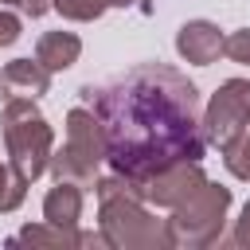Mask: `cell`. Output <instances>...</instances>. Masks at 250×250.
Returning <instances> with one entry per match:
<instances>
[{
    "instance_id": "6da1fadb",
    "label": "cell",
    "mask_w": 250,
    "mask_h": 250,
    "mask_svg": "<svg viewBox=\"0 0 250 250\" xmlns=\"http://www.w3.org/2000/svg\"><path fill=\"white\" fill-rule=\"evenodd\" d=\"M82 102L105 129V164L137 184L207 148L199 90L164 62H141L105 86H82Z\"/></svg>"
},
{
    "instance_id": "7a4b0ae2",
    "label": "cell",
    "mask_w": 250,
    "mask_h": 250,
    "mask_svg": "<svg viewBox=\"0 0 250 250\" xmlns=\"http://www.w3.org/2000/svg\"><path fill=\"white\" fill-rule=\"evenodd\" d=\"M98 223L102 242L113 250H168V219H156L148 211V199L141 195V184L113 172L98 180Z\"/></svg>"
},
{
    "instance_id": "3957f363",
    "label": "cell",
    "mask_w": 250,
    "mask_h": 250,
    "mask_svg": "<svg viewBox=\"0 0 250 250\" xmlns=\"http://www.w3.org/2000/svg\"><path fill=\"white\" fill-rule=\"evenodd\" d=\"M0 133H4V145H8L12 168H16L27 184L51 168L55 133H51L47 117L39 113L35 98H23V94L8 98V102H4V113H0Z\"/></svg>"
},
{
    "instance_id": "277c9868",
    "label": "cell",
    "mask_w": 250,
    "mask_h": 250,
    "mask_svg": "<svg viewBox=\"0 0 250 250\" xmlns=\"http://www.w3.org/2000/svg\"><path fill=\"white\" fill-rule=\"evenodd\" d=\"M102 160H105V129H102L98 113L82 102L66 113V141L51 156V172H55V180H74V184L90 188L98 180Z\"/></svg>"
},
{
    "instance_id": "5b68a950",
    "label": "cell",
    "mask_w": 250,
    "mask_h": 250,
    "mask_svg": "<svg viewBox=\"0 0 250 250\" xmlns=\"http://www.w3.org/2000/svg\"><path fill=\"white\" fill-rule=\"evenodd\" d=\"M227 211H230V188L223 184H203L191 199H184L180 207H172V219H168V234H172V246H211L223 238V223H227Z\"/></svg>"
},
{
    "instance_id": "8992f818",
    "label": "cell",
    "mask_w": 250,
    "mask_h": 250,
    "mask_svg": "<svg viewBox=\"0 0 250 250\" xmlns=\"http://www.w3.org/2000/svg\"><path fill=\"white\" fill-rule=\"evenodd\" d=\"M242 133H250V78H227L207 102L203 137L227 152Z\"/></svg>"
},
{
    "instance_id": "52a82bcc",
    "label": "cell",
    "mask_w": 250,
    "mask_h": 250,
    "mask_svg": "<svg viewBox=\"0 0 250 250\" xmlns=\"http://www.w3.org/2000/svg\"><path fill=\"white\" fill-rule=\"evenodd\" d=\"M203 184H207V176H203L199 160H180V164L148 176V180L141 184V195L148 199V207H168V211H172V207H180L184 199H191Z\"/></svg>"
},
{
    "instance_id": "ba28073f",
    "label": "cell",
    "mask_w": 250,
    "mask_h": 250,
    "mask_svg": "<svg viewBox=\"0 0 250 250\" xmlns=\"http://www.w3.org/2000/svg\"><path fill=\"white\" fill-rule=\"evenodd\" d=\"M223 39L227 35L219 31V23H211V20H188L176 31V51L191 66H211L223 55Z\"/></svg>"
},
{
    "instance_id": "9c48e42d",
    "label": "cell",
    "mask_w": 250,
    "mask_h": 250,
    "mask_svg": "<svg viewBox=\"0 0 250 250\" xmlns=\"http://www.w3.org/2000/svg\"><path fill=\"white\" fill-rule=\"evenodd\" d=\"M47 86H51V70H47L39 59H12V62L0 70V90H4L8 98H16V94L39 98V94H47Z\"/></svg>"
},
{
    "instance_id": "30bf717a",
    "label": "cell",
    "mask_w": 250,
    "mask_h": 250,
    "mask_svg": "<svg viewBox=\"0 0 250 250\" xmlns=\"http://www.w3.org/2000/svg\"><path fill=\"white\" fill-rule=\"evenodd\" d=\"M20 242H27V246H62V250H74V246H94V242H102V230L98 234H78L74 227H59V223H35V227H23V230H16L12 238H8V246H20ZM105 246V242H102Z\"/></svg>"
},
{
    "instance_id": "8fae6325",
    "label": "cell",
    "mask_w": 250,
    "mask_h": 250,
    "mask_svg": "<svg viewBox=\"0 0 250 250\" xmlns=\"http://www.w3.org/2000/svg\"><path fill=\"white\" fill-rule=\"evenodd\" d=\"M43 219L59 223V227H78V219H82V184L55 180V188L43 199Z\"/></svg>"
},
{
    "instance_id": "7c38bea8",
    "label": "cell",
    "mask_w": 250,
    "mask_h": 250,
    "mask_svg": "<svg viewBox=\"0 0 250 250\" xmlns=\"http://www.w3.org/2000/svg\"><path fill=\"white\" fill-rule=\"evenodd\" d=\"M78 55H82V39H78L74 31H43L39 43H35V59H39L51 74L74 66Z\"/></svg>"
},
{
    "instance_id": "4fadbf2b",
    "label": "cell",
    "mask_w": 250,
    "mask_h": 250,
    "mask_svg": "<svg viewBox=\"0 0 250 250\" xmlns=\"http://www.w3.org/2000/svg\"><path fill=\"white\" fill-rule=\"evenodd\" d=\"M27 195V180L12 168V160H0V211H16Z\"/></svg>"
},
{
    "instance_id": "5bb4252c",
    "label": "cell",
    "mask_w": 250,
    "mask_h": 250,
    "mask_svg": "<svg viewBox=\"0 0 250 250\" xmlns=\"http://www.w3.org/2000/svg\"><path fill=\"white\" fill-rule=\"evenodd\" d=\"M51 8H55L59 16H66V20L86 23V20H98V16L109 8V0H51Z\"/></svg>"
},
{
    "instance_id": "9a60e30c",
    "label": "cell",
    "mask_w": 250,
    "mask_h": 250,
    "mask_svg": "<svg viewBox=\"0 0 250 250\" xmlns=\"http://www.w3.org/2000/svg\"><path fill=\"white\" fill-rule=\"evenodd\" d=\"M223 160H227L230 176H238V180H250V133H242V141H234V145L223 152Z\"/></svg>"
},
{
    "instance_id": "2e32d148",
    "label": "cell",
    "mask_w": 250,
    "mask_h": 250,
    "mask_svg": "<svg viewBox=\"0 0 250 250\" xmlns=\"http://www.w3.org/2000/svg\"><path fill=\"white\" fill-rule=\"evenodd\" d=\"M223 55H227L230 62H242V66H250V27H238V31H230V35L223 39Z\"/></svg>"
},
{
    "instance_id": "e0dca14e",
    "label": "cell",
    "mask_w": 250,
    "mask_h": 250,
    "mask_svg": "<svg viewBox=\"0 0 250 250\" xmlns=\"http://www.w3.org/2000/svg\"><path fill=\"white\" fill-rule=\"evenodd\" d=\"M20 39V16L0 4V47H12Z\"/></svg>"
},
{
    "instance_id": "ac0fdd59",
    "label": "cell",
    "mask_w": 250,
    "mask_h": 250,
    "mask_svg": "<svg viewBox=\"0 0 250 250\" xmlns=\"http://www.w3.org/2000/svg\"><path fill=\"white\" fill-rule=\"evenodd\" d=\"M230 246H250V199H246V207L238 211V219H234V230H230V238H227Z\"/></svg>"
},
{
    "instance_id": "d6986e66",
    "label": "cell",
    "mask_w": 250,
    "mask_h": 250,
    "mask_svg": "<svg viewBox=\"0 0 250 250\" xmlns=\"http://www.w3.org/2000/svg\"><path fill=\"white\" fill-rule=\"evenodd\" d=\"M129 4H137V0H109V8H129Z\"/></svg>"
},
{
    "instance_id": "ffe728a7",
    "label": "cell",
    "mask_w": 250,
    "mask_h": 250,
    "mask_svg": "<svg viewBox=\"0 0 250 250\" xmlns=\"http://www.w3.org/2000/svg\"><path fill=\"white\" fill-rule=\"evenodd\" d=\"M0 4H23V0H0Z\"/></svg>"
}]
</instances>
